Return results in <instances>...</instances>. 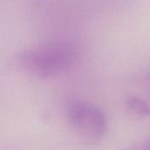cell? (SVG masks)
Segmentation results:
<instances>
[{"mask_svg": "<svg viewBox=\"0 0 150 150\" xmlns=\"http://www.w3.org/2000/svg\"><path fill=\"white\" fill-rule=\"evenodd\" d=\"M78 57V49L73 43L56 41L24 50L19 57V63L33 76L48 79L70 70Z\"/></svg>", "mask_w": 150, "mask_h": 150, "instance_id": "6da1fadb", "label": "cell"}, {"mask_svg": "<svg viewBox=\"0 0 150 150\" xmlns=\"http://www.w3.org/2000/svg\"><path fill=\"white\" fill-rule=\"evenodd\" d=\"M70 125L79 136L89 142L99 140L107 130V119L103 111L93 103L71 101L66 108Z\"/></svg>", "mask_w": 150, "mask_h": 150, "instance_id": "7a4b0ae2", "label": "cell"}, {"mask_svg": "<svg viewBox=\"0 0 150 150\" xmlns=\"http://www.w3.org/2000/svg\"><path fill=\"white\" fill-rule=\"evenodd\" d=\"M128 110L136 116L146 117L150 114V108L142 99L132 96L127 100Z\"/></svg>", "mask_w": 150, "mask_h": 150, "instance_id": "3957f363", "label": "cell"}, {"mask_svg": "<svg viewBox=\"0 0 150 150\" xmlns=\"http://www.w3.org/2000/svg\"><path fill=\"white\" fill-rule=\"evenodd\" d=\"M144 150H150V144H149L148 146H146V148H145Z\"/></svg>", "mask_w": 150, "mask_h": 150, "instance_id": "277c9868", "label": "cell"}]
</instances>
